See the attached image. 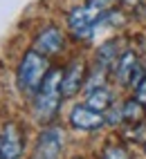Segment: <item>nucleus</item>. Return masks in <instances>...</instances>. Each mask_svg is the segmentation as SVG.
Returning <instances> with one entry per match:
<instances>
[{"instance_id":"1","label":"nucleus","mask_w":146,"mask_h":159,"mask_svg":"<svg viewBox=\"0 0 146 159\" xmlns=\"http://www.w3.org/2000/svg\"><path fill=\"white\" fill-rule=\"evenodd\" d=\"M61 81H63V70L52 67L40 83L38 92L34 94V114L40 123H49L61 108V99H63Z\"/></svg>"},{"instance_id":"2","label":"nucleus","mask_w":146,"mask_h":159,"mask_svg":"<svg viewBox=\"0 0 146 159\" xmlns=\"http://www.w3.org/2000/svg\"><path fill=\"white\" fill-rule=\"evenodd\" d=\"M106 2L108 0H90L88 5L74 7L68 14V27L72 31V36L79 40H88L97 31V27L106 20Z\"/></svg>"},{"instance_id":"3","label":"nucleus","mask_w":146,"mask_h":159,"mask_svg":"<svg viewBox=\"0 0 146 159\" xmlns=\"http://www.w3.org/2000/svg\"><path fill=\"white\" fill-rule=\"evenodd\" d=\"M49 63H47V56L38 54L36 49H29L25 52V56L20 58V65H18V72H16V79H18V88L23 90L25 94L34 97L38 92L43 79L47 76L49 72Z\"/></svg>"},{"instance_id":"4","label":"nucleus","mask_w":146,"mask_h":159,"mask_svg":"<svg viewBox=\"0 0 146 159\" xmlns=\"http://www.w3.org/2000/svg\"><path fill=\"white\" fill-rule=\"evenodd\" d=\"M61 148H63V130L56 125H47L38 137L36 159H59Z\"/></svg>"},{"instance_id":"5","label":"nucleus","mask_w":146,"mask_h":159,"mask_svg":"<svg viewBox=\"0 0 146 159\" xmlns=\"http://www.w3.org/2000/svg\"><path fill=\"white\" fill-rule=\"evenodd\" d=\"M70 123L74 125L77 130H99L103 123H106V114L99 112V110H92L90 105L81 103V105H74L70 110Z\"/></svg>"},{"instance_id":"6","label":"nucleus","mask_w":146,"mask_h":159,"mask_svg":"<svg viewBox=\"0 0 146 159\" xmlns=\"http://www.w3.org/2000/svg\"><path fill=\"white\" fill-rule=\"evenodd\" d=\"M20 155H23V134L14 121H9L0 132V159H20Z\"/></svg>"},{"instance_id":"7","label":"nucleus","mask_w":146,"mask_h":159,"mask_svg":"<svg viewBox=\"0 0 146 159\" xmlns=\"http://www.w3.org/2000/svg\"><path fill=\"white\" fill-rule=\"evenodd\" d=\"M63 45H65L63 31L52 25V27H45L34 38V47L32 49H36L38 54H43V56H54V54H59V52L63 49Z\"/></svg>"},{"instance_id":"8","label":"nucleus","mask_w":146,"mask_h":159,"mask_svg":"<svg viewBox=\"0 0 146 159\" xmlns=\"http://www.w3.org/2000/svg\"><path fill=\"white\" fill-rule=\"evenodd\" d=\"M86 85V63L83 61H72L63 70V81H61V92L65 99H72L74 94Z\"/></svg>"},{"instance_id":"9","label":"nucleus","mask_w":146,"mask_h":159,"mask_svg":"<svg viewBox=\"0 0 146 159\" xmlns=\"http://www.w3.org/2000/svg\"><path fill=\"white\" fill-rule=\"evenodd\" d=\"M139 65H142V63H139V58H137V54H135V52H130V49L121 52V56L117 58V63H115V67H112L117 83H121V85L130 88L133 76H135V72H137Z\"/></svg>"},{"instance_id":"10","label":"nucleus","mask_w":146,"mask_h":159,"mask_svg":"<svg viewBox=\"0 0 146 159\" xmlns=\"http://www.w3.org/2000/svg\"><path fill=\"white\" fill-rule=\"evenodd\" d=\"M115 103L112 99V92L106 88V85H101V88H95V90H90L86 94V105H90L92 110H99V112H106L110 105Z\"/></svg>"},{"instance_id":"11","label":"nucleus","mask_w":146,"mask_h":159,"mask_svg":"<svg viewBox=\"0 0 146 159\" xmlns=\"http://www.w3.org/2000/svg\"><path fill=\"white\" fill-rule=\"evenodd\" d=\"M119 56H121V54H119L117 43H115V40H108V43H103V45L97 49V65L103 67V70H112Z\"/></svg>"},{"instance_id":"12","label":"nucleus","mask_w":146,"mask_h":159,"mask_svg":"<svg viewBox=\"0 0 146 159\" xmlns=\"http://www.w3.org/2000/svg\"><path fill=\"white\" fill-rule=\"evenodd\" d=\"M121 108H124V121H130V123L142 121V116H144V103H139L137 99L124 101Z\"/></svg>"},{"instance_id":"13","label":"nucleus","mask_w":146,"mask_h":159,"mask_svg":"<svg viewBox=\"0 0 146 159\" xmlns=\"http://www.w3.org/2000/svg\"><path fill=\"white\" fill-rule=\"evenodd\" d=\"M101 159H130V157L119 143H108L101 152Z\"/></svg>"},{"instance_id":"14","label":"nucleus","mask_w":146,"mask_h":159,"mask_svg":"<svg viewBox=\"0 0 146 159\" xmlns=\"http://www.w3.org/2000/svg\"><path fill=\"white\" fill-rule=\"evenodd\" d=\"M103 114H106V123H110V125H119L124 121V108L119 103H112Z\"/></svg>"},{"instance_id":"15","label":"nucleus","mask_w":146,"mask_h":159,"mask_svg":"<svg viewBox=\"0 0 146 159\" xmlns=\"http://www.w3.org/2000/svg\"><path fill=\"white\" fill-rule=\"evenodd\" d=\"M126 137L133 141H146V123L144 121H137V123H133V128L126 130Z\"/></svg>"},{"instance_id":"16","label":"nucleus","mask_w":146,"mask_h":159,"mask_svg":"<svg viewBox=\"0 0 146 159\" xmlns=\"http://www.w3.org/2000/svg\"><path fill=\"white\" fill-rule=\"evenodd\" d=\"M135 99H137L139 103H144V105H146V79L139 83L137 88H135Z\"/></svg>"}]
</instances>
